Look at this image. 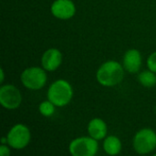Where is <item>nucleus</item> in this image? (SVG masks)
<instances>
[{"label": "nucleus", "instance_id": "f257e3e1", "mask_svg": "<svg viewBox=\"0 0 156 156\" xmlns=\"http://www.w3.org/2000/svg\"><path fill=\"white\" fill-rule=\"evenodd\" d=\"M124 70L123 66L115 60L105 61L97 70V81L103 87H114L123 80Z\"/></svg>", "mask_w": 156, "mask_h": 156}, {"label": "nucleus", "instance_id": "1a4fd4ad", "mask_svg": "<svg viewBox=\"0 0 156 156\" xmlns=\"http://www.w3.org/2000/svg\"><path fill=\"white\" fill-rule=\"evenodd\" d=\"M62 63V53L55 48L47 49L41 57V67L47 71L57 70Z\"/></svg>", "mask_w": 156, "mask_h": 156}, {"label": "nucleus", "instance_id": "ddd939ff", "mask_svg": "<svg viewBox=\"0 0 156 156\" xmlns=\"http://www.w3.org/2000/svg\"><path fill=\"white\" fill-rule=\"evenodd\" d=\"M137 80L139 83L146 88H152L156 85V73L148 69L139 73Z\"/></svg>", "mask_w": 156, "mask_h": 156}, {"label": "nucleus", "instance_id": "0eeeda50", "mask_svg": "<svg viewBox=\"0 0 156 156\" xmlns=\"http://www.w3.org/2000/svg\"><path fill=\"white\" fill-rule=\"evenodd\" d=\"M0 103L6 110H16L22 103L20 90L12 84L2 85L0 88Z\"/></svg>", "mask_w": 156, "mask_h": 156}, {"label": "nucleus", "instance_id": "a211bd4d", "mask_svg": "<svg viewBox=\"0 0 156 156\" xmlns=\"http://www.w3.org/2000/svg\"><path fill=\"white\" fill-rule=\"evenodd\" d=\"M1 144H7V138H6V136L1 139Z\"/></svg>", "mask_w": 156, "mask_h": 156}, {"label": "nucleus", "instance_id": "f3484780", "mask_svg": "<svg viewBox=\"0 0 156 156\" xmlns=\"http://www.w3.org/2000/svg\"><path fill=\"white\" fill-rule=\"evenodd\" d=\"M0 82L1 83H3L4 82V80H5V72H4V69L3 68H1L0 69Z\"/></svg>", "mask_w": 156, "mask_h": 156}, {"label": "nucleus", "instance_id": "9b49d317", "mask_svg": "<svg viewBox=\"0 0 156 156\" xmlns=\"http://www.w3.org/2000/svg\"><path fill=\"white\" fill-rule=\"evenodd\" d=\"M87 131L90 137L94 138L97 141H101L107 136L108 126L102 119L93 118L89 122Z\"/></svg>", "mask_w": 156, "mask_h": 156}, {"label": "nucleus", "instance_id": "f8f14e48", "mask_svg": "<svg viewBox=\"0 0 156 156\" xmlns=\"http://www.w3.org/2000/svg\"><path fill=\"white\" fill-rule=\"evenodd\" d=\"M122 148L120 138L115 135H107L103 141V150L109 155H117Z\"/></svg>", "mask_w": 156, "mask_h": 156}, {"label": "nucleus", "instance_id": "423d86ee", "mask_svg": "<svg viewBox=\"0 0 156 156\" xmlns=\"http://www.w3.org/2000/svg\"><path fill=\"white\" fill-rule=\"evenodd\" d=\"M7 144L16 150H22L26 148L31 140V133L29 128L22 123L15 124L8 132Z\"/></svg>", "mask_w": 156, "mask_h": 156}, {"label": "nucleus", "instance_id": "4468645a", "mask_svg": "<svg viewBox=\"0 0 156 156\" xmlns=\"http://www.w3.org/2000/svg\"><path fill=\"white\" fill-rule=\"evenodd\" d=\"M56 105L51 102L49 100L44 101H42L39 106H38V111L40 112V114L44 117H50L55 113L56 111Z\"/></svg>", "mask_w": 156, "mask_h": 156}, {"label": "nucleus", "instance_id": "f03ea898", "mask_svg": "<svg viewBox=\"0 0 156 156\" xmlns=\"http://www.w3.org/2000/svg\"><path fill=\"white\" fill-rule=\"evenodd\" d=\"M47 97L57 107H65L73 98V88L66 80H57L49 86Z\"/></svg>", "mask_w": 156, "mask_h": 156}, {"label": "nucleus", "instance_id": "2eb2a0df", "mask_svg": "<svg viewBox=\"0 0 156 156\" xmlns=\"http://www.w3.org/2000/svg\"><path fill=\"white\" fill-rule=\"evenodd\" d=\"M147 67L150 70L156 73V51L153 52L147 58Z\"/></svg>", "mask_w": 156, "mask_h": 156}, {"label": "nucleus", "instance_id": "20e7f679", "mask_svg": "<svg viewBox=\"0 0 156 156\" xmlns=\"http://www.w3.org/2000/svg\"><path fill=\"white\" fill-rule=\"evenodd\" d=\"M134 151L139 154H148L156 148V133L151 128H144L138 131L133 141Z\"/></svg>", "mask_w": 156, "mask_h": 156}, {"label": "nucleus", "instance_id": "7ed1b4c3", "mask_svg": "<svg viewBox=\"0 0 156 156\" xmlns=\"http://www.w3.org/2000/svg\"><path fill=\"white\" fill-rule=\"evenodd\" d=\"M42 67H29L23 70L20 80L25 88L31 90H41L47 83L48 76Z\"/></svg>", "mask_w": 156, "mask_h": 156}, {"label": "nucleus", "instance_id": "39448f33", "mask_svg": "<svg viewBox=\"0 0 156 156\" xmlns=\"http://www.w3.org/2000/svg\"><path fill=\"white\" fill-rule=\"evenodd\" d=\"M99 151L98 141L89 136H81L72 140L69 152L72 156H94Z\"/></svg>", "mask_w": 156, "mask_h": 156}, {"label": "nucleus", "instance_id": "dca6fc26", "mask_svg": "<svg viewBox=\"0 0 156 156\" xmlns=\"http://www.w3.org/2000/svg\"><path fill=\"white\" fill-rule=\"evenodd\" d=\"M10 146L8 144H1L0 145V156H9L10 152Z\"/></svg>", "mask_w": 156, "mask_h": 156}, {"label": "nucleus", "instance_id": "9d476101", "mask_svg": "<svg viewBox=\"0 0 156 156\" xmlns=\"http://www.w3.org/2000/svg\"><path fill=\"white\" fill-rule=\"evenodd\" d=\"M143 63V58L141 52L138 49L131 48L125 52L122 58V66L124 69L129 73H137Z\"/></svg>", "mask_w": 156, "mask_h": 156}, {"label": "nucleus", "instance_id": "6e6552de", "mask_svg": "<svg viewBox=\"0 0 156 156\" xmlns=\"http://www.w3.org/2000/svg\"><path fill=\"white\" fill-rule=\"evenodd\" d=\"M51 14L58 19L68 20L76 14V5L72 0H55L50 7Z\"/></svg>", "mask_w": 156, "mask_h": 156}, {"label": "nucleus", "instance_id": "6ab92c4d", "mask_svg": "<svg viewBox=\"0 0 156 156\" xmlns=\"http://www.w3.org/2000/svg\"><path fill=\"white\" fill-rule=\"evenodd\" d=\"M155 111H156V108H155Z\"/></svg>", "mask_w": 156, "mask_h": 156}]
</instances>
